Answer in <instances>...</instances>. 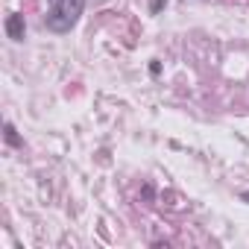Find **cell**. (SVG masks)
Wrapping results in <instances>:
<instances>
[{
    "label": "cell",
    "mask_w": 249,
    "mask_h": 249,
    "mask_svg": "<svg viewBox=\"0 0 249 249\" xmlns=\"http://www.w3.org/2000/svg\"><path fill=\"white\" fill-rule=\"evenodd\" d=\"M243 199H249V194H243Z\"/></svg>",
    "instance_id": "obj_4"
},
{
    "label": "cell",
    "mask_w": 249,
    "mask_h": 249,
    "mask_svg": "<svg viewBox=\"0 0 249 249\" xmlns=\"http://www.w3.org/2000/svg\"><path fill=\"white\" fill-rule=\"evenodd\" d=\"M82 9H85V0H53L44 24L50 33H71L79 21Z\"/></svg>",
    "instance_id": "obj_1"
},
{
    "label": "cell",
    "mask_w": 249,
    "mask_h": 249,
    "mask_svg": "<svg viewBox=\"0 0 249 249\" xmlns=\"http://www.w3.org/2000/svg\"><path fill=\"white\" fill-rule=\"evenodd\" d=\"M6 33L12 41H21L24 33H27V24H24V15H9L6 18Z\"/></svg>",
    "instance_id": "obj_2"
},
{
    "label": "cell",
    "mask_w": 249,
    "mask_h": 249,
    "mask_svg": "<svg viewBox=\"0 0 249 249\" xmlns=\"http://www.w3.org/2000/svg\"><path fill=\"white\" fill-rule=\"evenodd\" d=\"M6 141H9L12 147H21V138H18V132H15L12 123H6Z\"/></svg>",
    "instance_id": "obj_3"
}]
</instances>
